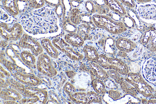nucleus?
<instances>
[{"mask_svg": "<svg viewBox=\"0 0 156 104\" xmlns=\"http://www.w3.org/2000/svg\"><path fill=\"white\" fill-rule=\"evenodd\" d=\"M93 20L97 27L105 29L114 34L122 33L127 30V27L122 21H116L105 15L94 14Z\"/></svg>", "mask_w": 156, "mask_h": 104, "instance_id": "1", "label": "nucleus"}, {"mask_svg": "<svg viewBox=\"0 0 156 104\" xmlns=\"http://www.w3.org/2000/svg\"><path fill=\"white\" fill-rule=\"evenodd\" d=\"M141 42L152 52L156 51V28L149 27L141 37Z\"/></svg>", "mask_w": 156, "mask_h": 104, "instance_id": "2", "label": "nucleus"}, {"mask_svg": "<svg viewBox=\"0 0 156 104\" xmlns=\"http://www.w3.org/2000/svg\"><path fill=\"white\" fill-rule=\"evenodd\" d=\"M116 48L120 51L128 53L132 51L136 47V44L127 38H120L116 41Z\"/></svg>", "mask_w": 156, "mask_h": 104, "instance_id": "3", "label": "nucleus"}, {"mask_svg": "<svg viewBox=\"0 0 156 104\" xmlns=\"http://www.w3.org/2000/svg\"><path fill=\"white\" fill-rule=\"evenodd\" d=\"M0 1L1 6L10 15L16 16L19 13L16 0H0Z\"/></svg>", "mask_w": 156, "mask_h": 104, "instance_id": "4", "label": "nucleus"}, {"mask_svg": "<svg viewBox=\"0 0 156 104\" xmlns=\"http://www.w3.org/2000/svg\"><path fill=\"white\" fill-rule=\"evenodd\" d=\"M110 9L115 12L122 16L126 14V12L122 4L118 0H109L105 3Z\"/></svg>", "mask_w": 156, "mask_h": 104, "instance_id": "5", "label": "nucleus"}, {"mask_svg": "<svg viewBox=\"0 0 156 104\" xmlns=\"http://www.w3.org/2000/svg\"><path fill=\"white\" fill-rule=\"evenodd\" d=\"M65 38L67 42L75 47L81 46L84 44L83 38L76 33H69L65 35Z\"/></svg>", "mask_w": 156, "mask_h": 104, "instance_id": "6", "label": "nucleus"}, {"mask_svg": "<svg viewBox=\"0 0 156 104\" xmlns=\"http://www.w3.org/2000/svg\"><path fill=\"white\" fill-rule=\"evenodd\" d=\"M80 23L87 25L92 30H94L97 27L94 23L92 16L88 13H80Z\"/></svg>", "mask_w": 156, "mask_h": 104, "instance_id": "7", "label": "nucleus"}, {"mask_svg": "<svg viewBox=\"0 0 156 104\" xmlns=\"http://www.w3.org/2000/svg\"><path fill=\"white\" fill-rule=\"evenodd\" d=\"M85 58L87 59H98L99 56L96 49L92 46L85 45L83 48Z\"/></svg>", "mask_w": 156, "mask_h": 104, "instance_id": "8", "label": "nucleus"}, {"mask_svg": "<svg viewBox=\"0 0 156 104\" xmlns=\"http://www.w3.org/2000/svg\"><path fill=\"white\" fill-rule=\"evenodd\" d=\"M80 11L77 8H75L72 9L70 12L68 18H69L71 22L73 24L79 25L80 24Z\"/></svg>", "mask_w": 156, "mask_h": 104, "instance_id": "9", "label": "nucleus"}, {"mask_svg": "<svg viewBox=\"0 0 156 104\" xmlns=\"http://www.w3.org/2000/svg\"><path fill=\"white\" fill-rule=\"evenodd\" d=\"M16 4L19 13H23L31 9H32L30 6L29 2L24 0H16Z\"/></svg>", "mask_w": 156, "mask_h": 104, "instance_id": "10", "label": "nucleus"}, {"mask_svg": "<svg viewBox=\"0 0 156 104\" xmlns=\"http://www.w3.org/2000/svg\"><path fill=\"white\" fill-rule=\"evenodd\" d=\"M63 25L64 30L69 33H76L77 31V26L72 23L69 19H67Z\"/></svg>", "mask_w": 156, "mask_h": 104, "instance_id": "11", "label": "nucleus"}, {"mask_svg": "<svg viewBox=\"0 0 156 104\" xmlns=\"http://www.w3.org/2000/svg\"><path fill=\"white\" fill-rule=\"evenodd\" d=\"M28 2L30 7L32 9H40L44 6V0H29Z\"/></svg>", "mask_w": 156, "mask_h": 104, "instance_id": "12", "label": "nucleus"}, {"mask_svg": "<svg viewBox=\"0 0 156 104\" xmlns=\"http://www.w3.org/2000/svg\"><path fill=\"white\" fill-rule=\"evenodd\" d=\"M122 22L126 27L131 29L134 27V20L126 14L123 16Z\"/></svg>", "mask_w": 156, "mask_h": 104, "instance_id": "13", "label": "nucleus"}, {"mask_svg": "<svg viewBox=\"0 0 156 104\" xmlns=\"http://www.w3.org/2000/svg\"><path fill=\"white\" fill-rule=\"evenodd\" d=\"M85 7L87 12L89 13H96L95 6L92 0H89L85 2Z\"/></svg>", "mask_w": 156, "mask_h": 104, "instance_id": "14", "label": "nucleus"}, {"mask_svg": "<svg viewBox=\"0 0 156 104\" xmlns=\"http://www.w3.org/2000/svg\"><path fill=\"white\" fill-rule=\"evenodd\" d=\"M108 14V16L115 21L117 22L121 21V20H122V16L114 11L112 10V11L109 12Z\"/></svg>", "mask_w": 156, "mask_h": 104, "instance_id": "15", "label": "nucleus"}, {"mask_svg": "<svg viewBox=\"0 0 156 104\" xmlns=\"http://www.w3.org/2000/svg\"><path fill=\"white\" fill-rule=\"evenodd\" d=\"M124 5L130 9L134 8L136 4L135 0H119Z\"/></svg>", "mask_w": 156, "mask_h": 104, "instance_id": "16", "label": "nucleus"}, {"mask_svg": "<svg viewBox=\"0 0 156 104\" xmlns=\"http://www.w3.org/2000/svg\"><path fill=\"white\" fill-rule=\"evenodd\" d=\"M44 1L46 4L53 8L62 3L61 0H44Z\"/></svg>", "mask_w": 156, "mask_h": 104, "instance_id": "17", "label": "nucleus"}, {"mask_svg": "<svg viewBox=\"0 0 156 104\" xmlns=\"http://www.w3.org/2000/svg\"><path fill=\"white\" fill-rule=\"evenodd\" d=\"M140 3H145L151 2V0H136Z\"/></svg>", "mask_w": 156, "mask_h": 104, "instance_id": "18", "label": "nucleus"}, {"mask_svg": "<svg viewBox=\"0 0 156 104\" xmlns=\"http://www.w3.org/2000/svg\"><path fill=\"white\" fill-rule=\"evenodd\" d=\"M53 77V76L51 74H50L49 76V77L50 78L52 77Z\"/></svg>", "mask_w": 156, "mask_h": 104, "instance_id": "19", "label": "nucleus"}, {"mask_svg": "<svg viewBox=\"0 0 156 104\" xmlns=\"http://www.w3.org/2000/svg\"><path fill=\"white\" fill-rule=\"evenodd\" d=\"M25 70L24 69H23V72H25Z\"/></svg>", "mask_w": 156, "mask_h": 104, "instance_id": "20", "label": "nucleus"}, {"mask_svg": "<svg viewBox=\"0 0 156 104\" xmlns=\"http://www.w3.org/2000/svg\"><path fill=\"white\" fill-rule=\"evenodd\" d=\"M51 100L52 101H53V100H54V99L53 98H51Z\"/></svg>", "mask_w": 156, "mask_h": 104, "instance_id": "21", "label": "nucleus"}, {"mask_svg": "<svg viewBox=\"0 0 156 104\" xmlns=\"http://www.w3.org/2000/svg\"><path fill=\"white\" fill-rule=\"evenodd\" d=\"M49 97H50V99H51V95H49Z\"/></svg>", "mask_w": 156, "mask_h": 104, "instance_id": "22", "label": "nucleus"}, {"mask_svg": "<svg viewBox=\"0 0 156 104\" xmlns=\"http://www.w3.org/2000/svg\"><path fill=\"white\" fill-rule=\"evenodd\" d=\"M47 79L48 81H49V78H47Z\"/></svg>", "mask_w": 156, "mask_h": 104, "instance_id": "23", "label": "nucleus"}, {"mask_svg": "<svg viewBox=\"0 0 156 104\" xmlns=\"http://www.w3.org/2000/svg\"><path fill=\"white\" fill-rule=\"evenodd\" d=\"M24 0L26 1H27L28 2L29 1V0Z\"/></svg>", "mask_w": 156, "mask_h": 104, "instance_id": "24", "label": "nucleus"}, {"mask_svg": "<svg viewBox=\"0 0 156 104\" xmlns=\"http://www.w3.org/2000/svg\"><path fill=\"white\" fill-rule=\"evenodd\" d=\"M15 104H17V102H15Z\"/></svg>", "mask_w": 156, "mask_h": 104, "instance_id": "25", "label": "nucleus"}, {"mask_svg": "<svg viewBox=\"0 0 156 104\" xmlns=\"http://www.w3.org/2000/svg\"><path fill=\"white\" fill-rule=\"evenodd\" d=\"M155 1H156V0H155Z\"/></svg>", "mask_w": 156, "mask_h": 104, "instance_id": "26", "label": "nucleus"}]
</instances>
